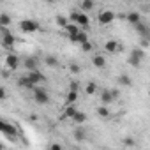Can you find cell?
I'll return each mask as SVG.
<instances>
[{"mask_svg":"<svg viewBox=\"0 0 150 150\" xmlns=\"http://www.w3.org/2000/svg\"><path fill=\"white\" fill-rule=\"evenodd\" d=\"M97 92V83L96 81H88L87 85H85V94L87 96H94Z\"/></svg>","mask_w":150,"mask_h":150,"instance_id":"44dd1931","label":"cell"},{"mask_svg":"<svg viewBox=\"0 0 150 150\" xmlns=\"http://www.w3.org/2000/svg\"><path fill=\"white\" fill-rule=\"evenodd\" d=\"M6 127H7V122H4L2 118H0V131L4 132V131H6Z\"/></svg>","mask_w":150,"mask_h":150,"instance_id":"8d00e7d4","label":"cell"},{"mask_svg":"<svg viewBox=\"0 0 150 150\" xmlns=\"http://www.w3.org/2000/svg\"><path fill=\"white\" fill-rule=\"evenodd\" d=\"M94 2H92V0H83V2L80 4V13H83V14H87L88 11H92L94 9Z\"/></svg>","mask_w":150,"mask_h":150,"instance_id":"e0dca14e","label":"cell"},{"mask_svg":"<svg viewBox=\"0 0 150 150\" xmlns=\"http://www.w3.org/2000/svg\"><path fill=\"white\" fill-rule=\"evenodd\" d=\"M69 71H71L72 74H80V72H81V65H80V64H71V65H69Z\"/></svg>","mask_w":150,"mask_h":150,"instance_id":"f1b7e54d","label":"cell"},{"mask_svg":"<svg viewBox=\"0 0 150 150\" xmlns=\"http://www.w3.org/2000/svg\"><path fill=\"white\" fill-rule=\"evenodd\" d=\"M97 115H99L101 118H108V117L111 115V111H110L108 106H99V108H97Z\"/></svg>","mask_w":150,"mask_h":150,"instance_id":"484cf974","label":"cell"},{"mask_svg":"<svg viewBox=\"0 0 150 150\" xmlns=\"http://www.w3.org/2000/svg\"><path fill=\"white\" fill-rule=\"evenodd\" d=\"M0 150H4V145H2V143H0Z\"/></svg>","mask_w":150,"mask_h":150,"instance_id":"74e56055","label":"cell"},{"mask_svg":"<svg viewBox=\"0 0 150 150\" xmlns=\"http://www.w3.org/2000/svg\"><path fill=\"white\" fill-rule=\"evenodd\" d=\"M27 78H28V81H30L34 87H39L41 83H44V81H46L44 74H42L41 71H30V72L27 74Z\"/></svg>","mask_w":150,"mask_h":150,"instance_id":"277c9868","label":"cell"},{"mask_svg":"<svg viewBox=\"0 0 150 150\" xmlns=\"http://www.w3.org/2000/svg\"><path fill=\"white\" fill-rule=\"evenodd\" d=\"M34 101L37 104H48L50 103V94L42 87H34Z\"/></svg>","mask_w":150,"mask_h":150,"instance_id":"6da1fadb","label":"cell"},{"mask_svg":"<svg viewBox=\"0 0 150 150\" xmlns=\"http://www.w3.org/2000/svg\"><path fill=\"white\" fill-rule=\"evenodd\" d=\"M74 23H76L80 28H85V27H88L90 20H88V16H87V14H83V13H80V11H78V18H76V21H74Z\"/></svg>","mask_w":150,"mask_h":150,"instance_id":"9c48e42d","label":"cell"},{"mask_svg":"<svg viewBox=\"0 0 150 150\" xmlns=\"http://www.w3.org/2000/svg\"><path fill=\"white\" fill-rule=\"evenodd\" d=\"M37 65H39V60H37V57H27L25 60H23V67L30 72V71H37Z\"/></svg>","mask_w":150,"mask_h":150,"instance_id":"52a82bcc","label":"cell"},{"mask_svg":"<svg viewBox=\"0 0 150 150\" xmlns=\"http://www.w3.org/2000/svg\"><path fill=\"white\" fill-rule=\"evenodd\" d=\"M81 50H83L85 53L92 51V42H90V41H88V42H83V44H81Z\"/></svg>","mask_w":150,"mask_h":150,"instance_id":"f546056e","label":"cell"},{"mask_svg":"<svg viewBox=\"0 0 150 150\" xmlns=\"http://www.w3.org/2000/svg\"><path fill=\"white\" fill-rule=\"evenodd\" d=\"M50 150H64V148H62L60 143H51V145H50Z\"/></svg>","mask_w":150,"mask_h":150,"instance_id":"d590c367","label":"cell"},{"mask_svg":"<svg viewBox=\"0 0 150 150\" xmlns=\"http://www.w3.org/2000/svg\"><path fill=\"white\" fill-rule=\"evenodd\" d=\"M64 30L67 32V35H69V37H74V35H78V34H80V30H81V28H80L76 23H67V27H65Z\"/></svg>","mask_w":150,"mask_h":150,"instance_id":"7c38bea8","label":"cell"},{"mask_svg":"<svg viewBox=\"0 0 150 150\" xmlns=\"http://www.w3.org/2000/svg\"><path fill=\"white\" fill-rule=\"evenodd\" d=\"M125 20H127L131 25H136V23H139V21H141V14H139L138 11H131V13H127V14H125Z\"/></svg>","mask_w":150,"mask_h":150,"instance_id":"30bf717a","label":"cell"},{"mask_svg":"<svg viewBox=\"0 0 150 150\" xmlns=\"http://www.w3.org/2000/svg\"><path fill=\"white\" fill-rule=\"evenodd\" d=\"M131 57H132V58H136V60H139V62H141V60H143V58H145V51H143V50H141V48H134V50H132V51H131Z\"/></svg>","mask_w":150,"mask_h":150,"instance_id":"d4e9b609","label":"cell"},{"mask_svg":"<svg viewBox=\"0 0 150 150\" xmlns=\"http://www.w3.org/2000/svg\"><path fill=\"white\" fill-rule=\"evenodd\" d=\"M71 120H72V122H74V124H78V125H80V127H81V125H83V124H85V122H87V115H85V113H83V111H80V110H78V111H76V113H74V117H72V118H71Z\"/></svg>","mask_w":150,"mask_h":150,"instance_id":"4fadbf2b","label":"cell"},{"mask_svg":"<svg viewBox=\"0 0 150 150\" xmlns=\"http://www.w3.org/2000/svg\"><path fill=\"white\" fill-rule=\"evenodd\" d=\"M118 81H120V83H122L124 87H131V85H132V81H131V78L127 76V74H120Z\"/></svg>","mask_w":150,"mask_h":150,"instance_id":"83f0119b","label":"cell"},{"mask_svg":"<svg viewBox=\"0 0 150 150\" xmlns=\"http://www.w3.org/2000/svg\"><path fill=\"white\" fill-rule=\"evenodd\" d=\"M78 97H80V94H78V92L69 90V92H67V96H65V106H71V104H74V103L78 101Z\"/></svg>","mask_w":150,"mask_h":150,"instance_id":"5bb4252c","label":"cell"},{"mask_svg":"<svg viewBox=\"0 0 150 150\" xmlns=\"http://www.w3.org/2000/svg\"><path fill=\"white\" fill-rule=\"evenodd\" d=\"M39 27H41L39 21H35V20H21V21H20V28H21L23 32H27V34L37 32Z\"/></svg>","mask_w":150,"mask_h":150,"instance_id":"7a4b0ae2","label":"cell"},{"mask_svg":"<svg viewBox=\"0 0 150 150\" xmlns=\"http://www.w3.org/2000/svg\"><path fill=\"white\" fill-rule=\"evenodd\" d=\"M0 30H2V46H4V48H11V46L16 42L14 35L11 34L9 28H0Z\"/></svg>","mask_w":150,"mask_h":150,"instance_id":"5b68a950","label":"cell"},{"mask_svg":"<svg viewBox=\"0 0 150 150\" xmlns=\"http://www.w3.org/2000/svg\"><path fill=\"white\" fill-rule=\"evenodd\" d=\"M11 16L7 14V13H2L0 14V28H9L11 27Z\"/></svg>","mask_w":150,"mask_h":150,"instance_id":"ac0fdd59","label":"cell"},{"mask_svg":"<svg viewBox=\"0 0 150 150\" xmlns=\"http://www.w3.org/2000/svg\"><path fill=\"white\" fill-rule=\"evenodd\" d=\"M134 28H136V32H139L143 37H148V27H146L145 23H141V21H139V23H136V25H134Z\"/></svg>","mask_w":150,"mask_h":150,"instance_id":"7402d4cb","label":"cell"},{"mask_svg":"<svg viewBox=\"0 0 150 150\" xmlns=\"http://www.w3.org/2000/svg\"><path fill=\"white\" fill-rule=\"evenodd\" d=\"M18 87H21V88H28V90L32 88V90H34V85L28 81V78H27V76H21V78L18 80Z\"/></svg>","mask_w":150,"mask_h":150,"instance_id":"603a6c76","label":"cell"},{"mask_svg":"<svg viewBox=\"0 0 150 150\" xmlns=\"http://www.w3.org/2000/svg\"><path fill=\"white\" fill-rule=\"evenodd\" d=\"M104 50H106L108 53H117V51L120 50V44H118V41H115V39H110V41H106V44H104Z\"/></svg>","mask_w":150,"mask_h":150,"instance_id":"ba28073f","label":"cell"},{"mask_svg":"<svg viewBox=\"0 0 150 150\" xmlns=\"http://www.w3.org/2000/svg\"><path fill=\"white\" fill-rule=\"evenodd\" d=\"M72 136H74V139H76V141H85L87 139V134H85L83 127H76V129H74V132H72Z\"/></svg>","mask_w":150,"mask_h":150,"instance_id":"d6986e66","label":"cell"},{"mask_svg":"<svg viewBox=\"0 0 150 150\" xmlns=\"http://www.w3.org/2000/svg\"><path fill=\"white\" fill-rule=\"evenodd\" d=\"M129 64H131V65H134V67H139V64H141V62H139V60H136V58H132V57H129Z\"/></svg>","mask_w":150,"mask_h":150,"instance_id":"e575fe53","label":"cell"},{"mask_svg":"<svg viewBox=\"0 0 150 150\" xmlns=\"http://www.w3.org/2000/svg\"><path fill=\"white\" fill-rule=\"evenodd\" d=\"M55 21H57V25H58L60 28H65V27H67V23H69V20H67V16H64V14H57V18H55Z\"/></svg>","mask_w":150,"mask_h":150,"instance_id":"cb8c5ba5","label":"cell"},{"mask_svg":"<svg viewBox=\"0 0 150 150\" xmlns=\"http://www.w3.org/2000/svg\"><path fill=\"white\" fill-rule=\"evenodd\" d=\"M122 141H124V145H125V146H134V145H136V141H134L132 138H124Z\"/></svg>","mask_w":150,"mask_h":150,"instance_id":"4dcf8cb0","label":"cell"},{"mask_svg":"<svg viewBox=\"0 0 150 150\" xmlns=\"http://www.w3.org/2000/svg\"><path fill=\"white\" fill-rule=\"evenodd\" d=\"M92 64H94V67H99V69H103V67L106 65V58H104L103 55L96 53V55L92 57Z\"/></svg>","mask_w":150,"mask_h":150,"instance_id":"9a60e30c","label":"cell"},{"mask_svg":"<svg viewBox=\"0 0 150 150\" xmlns=\"http://www.w3.org/2000/svg\"><path fill=\"white\" fill-rule=\"evenodd\" d=\"M117 18V14L113 13V11H103L101 14H97V21H99V25H103V27H106V25H110V23H113V20Z\"/></svg>","mask_w":150,"mask_h":150,"instance_id":"3957f363","label":"cell"},{"mask_svg":"<svg viewBox=\"0 0 150 150\" xmlns=\"http://www.w3.org/2000/svg\"><path fill=\"white\" fill-rule=\"evenodd\" d=\"M72 42H80V44H83V42H88V35H87V32L85 30H80V34L78 35H74V37H69Z\"/></svg>","mask_w":150,"mask_h":150,"instance_id":"2e32d148","label":"cell"},{"mask_svg":"<svg viewBox=\"0 0 150 150\" xmlns=\"http://www.w3.org/2000/svg\"><path fill=\"white\" fill-rule=\"evenodd\" d=\"M46 65H50V67H57L58 65V58L57 57H53V55H50V57H46Z\"/></svg>","mask_w":150,"mask_h":150,"instance_id":"4316f807","label":"cell"},{"mask_svg":"<svg viewBox=\"0 0 150 150\" xmlns=\"http://www.w3.org/2000/svg\"><path fill=\"white\" fill-rule=\"evenodd\" d=\"M148 37H141V48H143V51H145V48H148Z\"/></svg>","mask_w":150,"mask_h":150,"instance_id":"836d02e7","label":"cell"},{"mask_svg":"<svg viewBox=\"0 0 150 150\" xmlns=\"http://www.w3.org/2000/svg\"><path fill=\"white\" fill-rule=\"evenodd\" d=\"M78 110H76V106L74 104H71V106H65V110H64V115H62V118H72L74 117V113H76Z\"/></svg>","mask_w":150,"mask_h":150,"instance_id":"ffe728a7","label":"cell"},{"mask_svg":"<svg viewBox=\"0 0 150 150\" xmlns=\"http://www.w3.org/2000/svg\"><path fill=\"white\" fill-rule=\"evenodd\" d=\"M101 106H110L113 103V97H111V92L110 90H103L101 92Z\"/></svg>","mask_w":150,"mask_h":150,"instance_id":"8fae6325","label":"cell"},{"mask_svg":"<svg viewBox=\"0 0 150 150\" xmlns=\"http://www.w3.org/2000/svg\"><path fill=\"white\" fill-rule=\"evenodd\" d=\"M6 67L9 69V72H11V71H16V69L20 67V58H18V55H14V53L6 55Z\"/></svg>","mask_w":150,"mask_h":150,"instance_id":"8992f818","label":"cell"},{"mask_svg":"<svg viewBox=\"0 0 150 150\" xmlns=\"http://www.w3.org/2000/svg\"><path fill=\"white\" fill-rule=\"evenodd\" d=\"M78 81H71V85H69V90H74V92H78Z\"/></svg>","mask_w":150,"mask_h":150,"instance_id":"d6a6232c","label":"cell"},{"mask_svg":"<svg viewBox=\"0 0 150 150\" xmlns=\"http://www.w3.org/2000/svg\"><path fill=\"white\" fill-rule=\"evenodd\" d=\"M4 99H7V92L4 87H0V101H4Z\"/></svg>","mask_w":150,"mask_h":150,"instance_id":"1f68e13d","label":"cell"}]
</instances>
